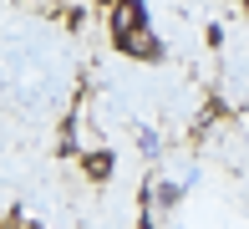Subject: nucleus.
I'll return each instance as SVG.
<instances>
[{"mask_svg": "<svg viewBox=\"0 0 249 229\" xmlns=\"http://www.w3.org/2000/svg\"><path fill=\"white\" fill-rule=\"evenodd\" d=\"M92 5H97V10H102V16H107V5H112V0H92Z\"/></svg>", "mask_w": 249, "mask_h": 229, "instance_id": "obj_5", "label": "nucleus"}, {"mask_svg": "<svg viewBox=\"0 0 249 229\" xmlns=\"http://www.w3.org/2000/svg\"><path fill=\"white\" fill-rule=\"evenodd\" d=\"M138 26H153L148 0H112V5H107V36L112 41H122L127 31H138Z\"/></svg>", "mask_w": 249, "mask_h": 229, "instance_id": "obj_1", "label": "nucleus"}, {"mask_svg": "<svg viewBox=\"0 0 249 229\" xmlns=\"http://www.w3.org/2000/svg\"><path fill=\"white\" fill-rule=\"evenodd\" d=\"M76 163H82V173L92 183H107L112 173H117V153H112V148H92V153H82Z\"/></svg>", "mask_w": 249, "mask_h": 229, "instance_id": "obj_3", "label": "nucleus"}, {"mask_svg": "<svg viewBox=\"0 0 249 229\" xmlns=\"http://www.w3.org/2000/svg\"><path fill=\"white\" fill-rule=\"evenodd\" d=\"M127 61H163L168 56V46H163V36H158L153 26H138V31H127L122 41H112Z\"/></svg>", "mask_w": 249, "mask_h": 229, "instance_id": "obj_2", "label": "nucleus"}, {"mask_svg": "<svg viewBox=\"0 0 249 229\" xmlns=\"http://www.w3.org/2000/svg\"><path fill=\"white\" fill-rule=\"evenodd\" d=\"M0 229H36V219H31V214H20V209H10L5 214V224Z\"/></svg>", "mask_w": 249, "mask_h": 229, "instance_id": "obj_4", "label": "nucleus"}]
</instances>
